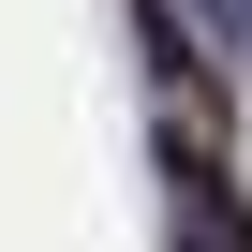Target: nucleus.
I'll return each instance as SVG.
<instances>
[{
    "instance_id": "nucleus-1",
    "label": "nucleus",
    "mask_w": 252,
    "mask_h": 252,
    "mask_svg": "<svg viewBox=\"0 0 252 252\" xmlns=\"http://www.w3.org/2000/svg\"><path fill=\"white\" fill-rule=\"evenodd\" d=\"M163 193H178V222H163L178 252H252V208H237L222 163H163Z\"/></svg>"
}]
</instances>
